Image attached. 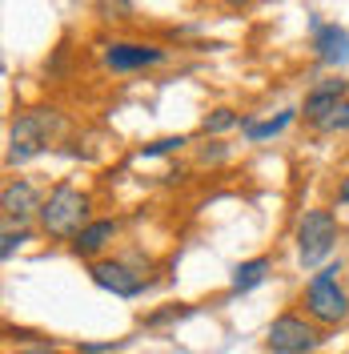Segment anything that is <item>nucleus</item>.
<instances>
[{
  "label": "nucleus",
  "mask_w": 349,
  "mask_h": 354,
  "mask_svg": "<svg viewBox=\"0 0 349 354\" xmlns=\"http://www.w3.org/2000/svg\"><path fill=\"white\" fill-rule=\"evenodd\" d=\"M185 314H189V310H185V306L161 310V314H149V318H145V326H161V322H173V318H185Z\"/></svg>",
  "instance_id": "nucleus-19"
},
{
  "label": "nucleus",
  "mask_w": 349,
  "mask_h": 354,
  "mask_svg": "<svg viewBox=\"0 0 349 354\" xmlns=\"http://www.w3.org/2000/svg\"><path fill=\"white\" fill-rule=\"evenodd\" d=\"M88 194H81L77 185H57V189H48V198H44L41 205V230L48 234V238H77L81 230L88 225Z\"/></svg>",
  "instance_id": "nucleus-2"
},
{
  "label": "nucleus",
  "mask_w": 349,
  "mask_h": 354,
  "mask_svg": "<svg viewBox=\"0 0 349 354\" xmlns=\"http://www.w3.org/2000/svg\"><path fill=\"white\" fill-rule=\"evenodd\" d=\"M117 234H121V225H117L112 218L88 221L85 230L72 238V254H77V258H88V262H97V254H101V250H105L112 238H117Z\"/></svg>",
  "instance_id": "nucleus-10"
},
{
  "label": "nucleus",
  "mask_w": 349,
  "mask_h": 354,
  "mask_svg": "<svg viewBox=\"0 0 349 354\" xmlns=\"http://www.w3.org/2000/svg\"><path fill=\"white\" fill-rule=\"evenodd\" d=\"M161 61H165V48L161 44H145V41L105 44V65L112 73H141V68H153Z\"/></svg>",
  "instance_id": "nucleus-8"
},
{
  "label": "nucleus",
  "mask_w": 349,
  "mask_h": 354,
  "mask_svg": "<svg viewBox=\"0 0 349 354\" xmlns=\"http://www.w3.org/2000/svg\"><path fill=\"white\" fill-rule=\"evenodd\" d=\"M273 270V262L269 258H249V262H241L237 270H233V282H229V294H249L253 286H261L265 274Z\"/></svg>",
  "instance_id": "nucleus-12"
},
{
  "label": "nucleus",
  "mask_w": 349,
  "mask_h": 354,
  "mask_svg": "<svg viewBox=\"0 0 349 354\" xmlns=\"http://www.w3.org/2000/svg\"><path fill=\"white\" fill-rule=\"evenodd\" d=\"M101 12L109 21H125V12H132V4H101Z\"/></svg>",
  "instance_id": "nucleus-20"
},
{
  "label": "nucleus",
  "mask_w": 349,
  "mask_h": 354,
  "mask_svg": "<svg viewBox=\"0 0 349 354\" xmlns=\"http://www.w3.org/2000/svg\"><path fill=\"white\" fill-rule=\"evenodd\" d=\"M21 242H28V225H24V230H8V225H4V234H0V258L8 262L12 250H17Z\"/></svg>",
  "instance_id": "nucleus-16"
},
{
  "label": "nucleus",
  "mask_w": 349,
  "mask_h": 354,
  "mask_svg": "<svg viewBox=\"0 0 349 354\" xmlns=\"http://www.w3.org/2000/svg\"><path fill=\"white\" fill-rule=\"evenodd\" d=\"M61 133H65V113L52 109V105L21 113V117L8 125V149H4L8 165H24V161L41 157Z\"/></svg>",
  "instance_id": "nucleus-1"
},
{
  "label": "nucleus",
  "mask_w": 349,
  "mask_h": 354,
  "mask_svg": "<svg viewBox=\"0 0 349 354\" xmlns=\"http://www.w3.org/2000/svg\"><path fill=\"white\" fill-rule=\"evenodd\" d=\"M337 242V218L329 209H306V218L297 221V262L313 270L333 254Z\"/></svg>",
  "instance_id": "nucleus-4"
},
{
  "label": "nucleus",
  "mask_w": 349,
  "mask_h": 354,
  "mask_svg": "<svg viewBox=\"0 0 349 354\" xmlns=\"http://www.w3.org/2000/svg\"><path fill=\"white\" fill-rule=\"evenodd\" d=\"M181 145H189L185 137H157L149 145H141V161H149V157H165V153H177Z\"/></svg>",
  "instance_id": "nucleus-15"
},
{
  "label": "nucleus",
  "mask_w": 349,
  "mask_h": 354,
  "mask_svg": "<svg viewBox=\"0 0 349 354\" xmlns=\"http://www.w3.org/2000/svg\"><path fill=\"white\" fill-rule=\"evenodd\" d=\"M233 125H245V121H241V117H237L233 109H213L209 117H205V125H201V133L209 137V133H225V129H233Z\"/></svg>",
  "instance_id": "nucleus-14"
},
{
  "label": "nucleus",
  "mask_w": 349,
  "mask_h": 354,
  "mask_svg": "<svg viewBox=\"0 0 349 354\" xmlns=\"http://www.w3.org/2000/svg\"><path fill=\"white\" fill-rule=\"evenodd\" d=\"M337 274H341V262L337 266H321L306 286V314L309 322H321V326H337L346 322L349 314V298L346 290L337 286Z\"/></svg>",
  "instance_id": "nucleus-3"
},
{
  "label": "nucleus",
  "mask_w": 349,
  "mask_h": 354,
  "mask_svg": "<svg viewBox=\"0 0 349 354\" xmlns=\"http://www.w3.org/2000/svg\"><path fill=\"white\" fill-rule=\"evenodd\" d=\"M313 53H317V61L321 65H349V32L341 24H321L317 32H313Z\"/></svg>",
  "instance_id": "nucleus-11"
},
{
  "label": "nucleus",
  "mask_w": 349,
  "mask_h": 354,
  "mask_svg": "<svg viewBox=\"0 0 349 354\" xmlns=\"http://www.w3.org/2000/svg\"><path fill=\"white\" fill-rule=\"evenodd\" d=\"M121 346H129V338H109V342H77V351H81V354H112V351H121Z\"/></svg>",
  "instance_id": "nucleus-18"
},
{
  "label": "nucleus",
  "mask_w": 349,
  "mask_h": 354,
  "mask_svg": "<svg viewBox=\"0 0 349 354\" xmlns=\"http://www.w3.org/2000/svg\"><path fill=\"white\" fill-rule=\"evenodd\" d=\"M265 346L269 354H309L321 346V334L301 314H277L265 330Z\"/></svg>",
  "instance_id": "nucleus-6"
},
{
  "label": "nucleus",
  "mask_w": 349,
  "mask_h": 354,
  "mask_svg": "<svg viewBox=\"0 0 349 354\" xmlns=\"http://www.w3.org/2000/svg\"><path fill=\"white\" fill-rule=\"evenodd\" d=\"M346 93H349V81H341V77H333V81H321V85H313L306 93V121H313L317 129L329 121V113L337 109L341 101H346Z\"/></svg>",
  "instance_id": "nucleus-9"
},
{
  "label": "nucleus",
  "mask_w": 349,
  "mask_h": 354,
  "mask_svg": "<svg viewBox=\"0 0 349 354\" xmlns=\"http://www.w3.org/2000/svg\"><path fill=\"white\" fill-rule=\"evenodd\" d=\"M41 205H44V198L37 194V185L24 181V177L8 181L4 194H0V214H4V225L8 230H24L28 218H41Z\"/></svg>",
  "instance_id": "nucleus-7"
},
{
  "label": "nucleus",
  "mask_w": 349,
  "mask_h": 354,
  "mask_svg": "<svg viewBox=\"0 0 349 354\" xmlns=\"http://www.w3.org/2000/svg\"><path fill=\"white\" fill-rule=\"evenodd\" d=\"M88 278L97 282L101 290H109L117 298H141L145 286H149V266L129 262V258H105V262L88 266Z\"/></svg>",
  "instance_id": "nucleus-5"
},
{
  "label": "nucleus",
  "mask_w": 349,
  "mask_h": 354,
  "mask_svg": "<svg viewBox=\"0 0 349 354\" xmlns=\"http://www.w3.org/2000/svg\"><path fill=\"white\" fill-rule=\"evenodd\" d=\"M21 354H57L52 346H32V351H21Z\"/></svg>",
  "instance_id": "nucleus-22"
},
{
  "label": "nucleus",
  "mask_w": 349,
  "mask_h": 354,
  "mask_svg": "<svg viewBox=\"0 0 349 354\" xmlns=\"http://www.w3.org/2000/svg\"><path fill=\"white\" fill-rule=\"evenodd\" d=\"M346 129H349V97L333 113H329V121L321 125V133H346Z\"/></svg>",
  "instance_id": "nucleus-17"
},
{
  "label": "nucleus",
  "mask_w": 349,
  "mask_h": 354,
  "mask_svg": "<svg viewBox=\"0 0 349 354\" xmlns=\"http://www.w3.org/2000/svg\"><path fill=\"white\" fill-rule=\"evenodd\" d=\"M337 205H349V177H341V189H337Z\"/></svg>",
  "instance_id": "nucleus-21"
},
{
  "label": "nucleus",
  "mask_w": 349,
  "mask_h": 354,
  "mask_svg": "<svg viewBox=\"0 0 349 354\" xmlns=\"http://www.w3.org/2000/svg\"><path fill=\"white\" fill-rule=\"evenodd\" d=\"M293 117H297V109H285V113H277V117H269V121H245L241 133H245L249 141H265V137H277V133L289 129Z\"/></svg>",
  "instance_id": "nucleus-13"
}]
</instances>
